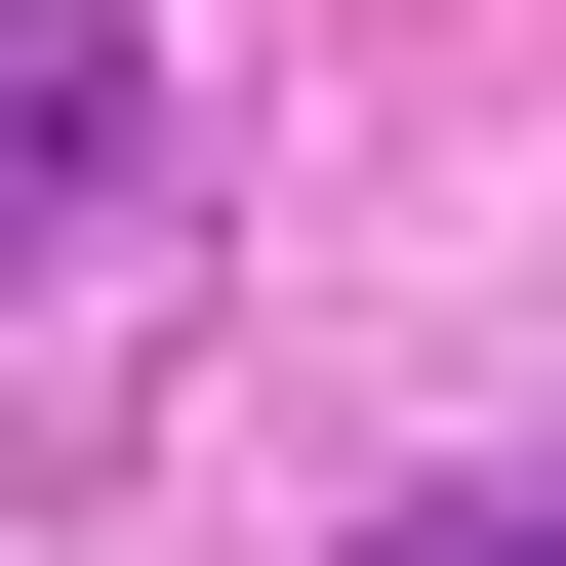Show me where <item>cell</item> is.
<instances>
[{
    "instance_id": "obj_2",
    "label": "cell",
    "mask_w": 566,
    "mask_h": 566,
    "mask_svg": "<svg viewBox=\"0 0 566 566\" xmlns=\"http://www.w3.org/2000/svg\"><path fill=\"white\" fill-rule=\"evenodd\" d=\"M365 566H566V485H405V526H365Z\"/></svg>"
},
{
    "instance_id": "obj_1",
    "label": "cell",
    "mask_w": 566,
    "mask_h": 566,
    "mask_svg": "<svg viewBox=\"0 0 566 566\" xmlns=\"http://www.w3.org/2000/svg\"><path fill=\"white\" fill-rule=\"evenodd\" d=\"M122 163H163V41H122V0H0V283H82Z\"/></svg>"
}]
</instances>
